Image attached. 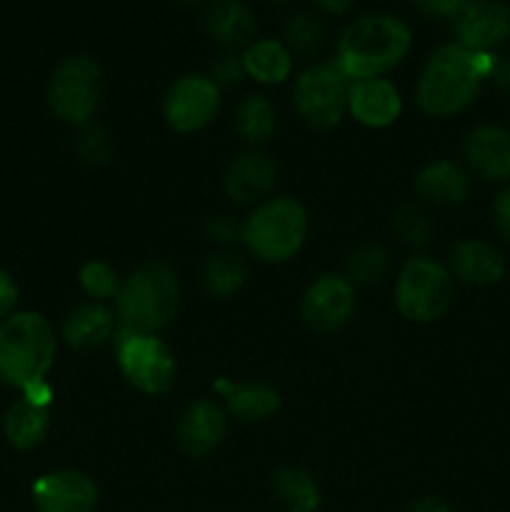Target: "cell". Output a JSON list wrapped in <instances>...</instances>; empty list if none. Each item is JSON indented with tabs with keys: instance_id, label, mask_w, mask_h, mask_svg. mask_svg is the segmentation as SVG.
Returning a JSON list of instances; mask_svg holds the SVG:
<instances>
[{
	"instance_id": "35",
	"label": "cell",
	"mask_w": 510,
	"mask_h": 512,
	"mask_svg": "<svg viewBox=\"0 0 510 512\" xmlns=\"http://www.w3.org/2000/svg\"><path fill=\"white\" fill-rule=\"evenodd\" d=\"M18 295L20 290H18V283H15V278L8 273V270L0 268V323L15 313Z\"/></svg>"
},
{
	"instance_id": "27",
	"label": "cell",
	"mask_w": 510,
	"mask_h": 512,
	"mask_svg": "<svg viewBox=\"0 0 510 512\" xmlns=\"http://www.w3.org/2000/svg\"><path fill=\"white\" fill-rule=\"evenodd\" d=\"M235 130L250 145H263L275 133V108L263 95H248L235 110Z\"/></svg>"
},
{
	"instance_id": "13",
	"label": "cell",
	"mask_w": 510,
	"mask_h": 512,
	"mask_svg": "<svg viewBox=\"0 0 510 512\" xmlns=\"http://www.w3.org/2000/svg\"><path fill=\"white\" fill-rule=\"evenodd\" d=\"M98 498V485L83 470H53L33 483L38 512H93Z\"/></svg>"
},
{
	"instance_id": "2",
	"label": "cell",
	"mask_w": 510,
	"mask_h": 512,
	"mask_svg": "<svg viewBox=\"0 0 510 512\" xmlns=\"http://www.w3.org/2000/svg\"><path fill=\"white\" fill-rule=\"evenodd\" d=\"M413 35L395 15H360L340 33L333 63L353 80L383 78L403 63Z\"/></svg>"
},
{
	"instance_id": "6",
	"label": "cell",
	"mask_w": 510,
	"mask_h": 512,
	"mask_svg": "<svg viewBox=\"0 0 510 512\" xmlns=\"http://www.w3.org/2000/svg\"><path fill=\"white\" fill-rule=\"evenodd\" d=\"M103 98V70L90 55H70L60 60L48 83V105L63 123L83 128Z\"/></svg>"
},
{
	"instance_id": "11",
	"label": "cell",
	"mask_w": 510,
	"mask_h": 512,
	"mask_svg": "<svg viewBox=\"0 0 510 512\" xmlns=\"http://www.w3.org/2000/svg\"><path fill=\"white\" fill-rule=\"evenodd\" d=\"M355 310V285L345 275L325 273L308 285L300 318L313 333L328 335L343 328Z\"/></svg>"
},
{
	"instance_id": "43",
	"label": "cell",
	"mask_w": 510,
	"mask_h": 512,
	"mask_svg": "<svg viewBox=\"0 0 510 512\" xmlns=\"http://www.w3.org/2000/svg\"><path fill=\"white\" fill-rule=\"evenodd\" d=\"M278 3H290V0H278Z\"/></svg>"
},
{
	"instance_id": "1",
	"label": "cell",
	"mask_w": 510,
	"mask_h": 512,
	"mask_svg": "<svg viewBox=\"0 0 510 512\" xmlns=\"http://www.w3.org/2000/svg\"><path fill=\"white\" fill-rule=\"evenodd\" d=\"M493 53H473L458 43L440 45L420 70L415 100L430 118H453L475 103L493 73Z\"/></svg>"
},
{
	"instance_id": "25",
	"label": "cell",
	"mask_w": 510,
	"mask_h": 512,
	"mask_svg": "<svg viewBox=\"0 0 510 512\" xmlns=\"http://www.w3.org/2000/svg\"><path fill=\"white\" fill-rule=\"evenodd\" d=\"M245 280H248V265L238 253L220 250L205 260L203 285L215 298H230L243 288Z\"/></svg>"
},
{
	"instance_id": "7",
	"label": "cell",
	"mask_w": 510,
	"mask_h": 512,
	"mask_svg": "<svg viewBox=\"0 0 510 512\" xmlns=\"http://www.w3.org/2000/svg\"><path fill=\"white\" fill-rule=\"evenodd\" d=\"M453 300V275L428 255L410 258L395 283V305L410 323H433Z\"/></svg>"
},
{
	"instance_id": "41",
	"label": "cell",
	"mask_w": 510,
	"mask_h": 512,
	"mask_svg": "<svg viewBox=\"0 0 510 512\" xmlns=\"http://www.w3.org/2000/svg\"><path fill=\"white\" fill-rule=\"evenodd\" d=\"M353 3L355 0H315V5H318L323 13H333V15L345 13V10H348Z\"/></svg>"
},
{
	"instance_id": "18",
	"label": "cell",
	"mask_w": 510,
	"mask_h": 512,
	"mask_svg": "<svg viewBox=\"0 0 510 512\" xmlns=\"http://www.w3.org/2000/svg\"><path fill=\"white\" fill-rule=\"evenodd\" d=\"M450 275L475 288H490L505 275V260L485 240H460L450 250Z\"/></svg>"
},
{
	"instance_id": "29",
	"label": "cell",
	"mask_w": 510,
	"mask_h": 512,
	"mask_svg": "<svg viewBox=\"0 0 510 512\" xmlns=\"http://www.w3.org/2000/svg\"><path fill=\"white\" fill-rule=\"evenodd\" d=\"M325 40V28L318 15L295 13L285 23V45L295 55H315Z\"/></svg>"
},
{
	"instance_id": "17",
	"label": "cell",
	"mask_w": 510,
	"mask_h": 512,
	"mask_svg": "<svg viewBox=\"0 0 510 512\" xmlns=\"http://www.w3.org/2000/svg\"><path fill=\"white\" fill-rule=\"evenodd\" d=\"M275 163L265 153L248 150L230 163L225 173V193L233 203H260L275 185Z\"/></svg>"
},
{
	"instance_id": "36",
	"label": "cell",
	"mask_w": 510,
	"mask_h": 512,
	"mask_svg": "<svg viewBox=\"0 0 510 512\" xmlns=\"http://www.w3.org/2000/svg\"><path fill=\"white\" fill-rule=\"evenodd\" d=\"M243 228V225H240ZM240 228L228 218V215H220V218L210 220L208 223V235L215 240V243H233V240L240 238Z\"/></svg>"
},
{
	"instance_id": "26",
	"label": "cell",
	"mask_w": 510,
	"mask_h": 512,
	"mask_svg": "<svg viewBox=\"0 0 510 512\" xmlns=\"http://www.w3.org/2000/svg\"><path fill=\"white\" fill-rule=\"evenodd\" d=\"M275 495L288 505L290 512H315L320 505V488L308 470L280 468L273 473Z\"/></svg>"
},
{
	"instance_id": "5",
	"label": "cell",
	"mask_w": 510,
	"mask_h": 512,
	"mask_svg": "<svg viewBox=\"0 0 510 512\" xmlns=\"http://www.w3.org/2000/svg\"><path fill=\"white\" fill-rule=\"evenodd\" d=\"M308 235V213L295 198L265 200L240 228L245 248L263 263H285Z\"/></svg>"
},
{
	"instance_id": "39",
	"label": "cell",
	"mask_w": 510,
	"mask_h": 512,
	"mask_svg": "<svg viewBox=\"0 0 510 512\" xmlns=\"http://www.w3.org/2000/svg\"><path fill=\"white\" fill-rule=\"evenodd\" d=\"M490 78H493V83L498 85L505 95H510V55H505V58H498V55H495Z\"/></svg>"
},
{
	"instance_id": "4",
	"label": "cell",
	"mask_w": 510,
	"mask_h": 512,
	"mask_svg": "<svg viewBox=\"0 0 510 512\" xmlns=\"http://www.w3.org/2000/svg\"><path fill=\"white\" fill-rule=\"evenodd\" d=\"M55 333L48 318L20 310L0 323V383L15 390L45 380L55 363Z\"/></svg>"
},
{
	"instance_id": "42",
	"label": "cell",
	"mask_w": 510,
	"mask_h": 512,
	"mask_svg": "<svg viewBox=\"0 0 510 512\" xmlns=\"http://www.w3.org/2000/svg\"><path fill=\"white\" fill-rule=\"evenodd\" d=\"M180 3H185V5H195V3H200V0H180Z\"/></svg>"
},
{
	"instance_id": "30",
	"label": "cell",
	"mask_w": 510,
	"mask_h": 512,
	"mask_svg": "<svg viewBox=\"0 0 510 512\" xmlns=\"http://www.w3.org/2000/svg\"><path fill=\"white\" fill-rule=\"evenodd\" d=\"M80 288L95 303H103V300H110L118 295L120 278L113 265H108L105 260H90V263H85L80 268Z\"/></svg>"
},
{
	"instance_id": "40",
	"label": "cell",
	"mask_w": 510,
	"mask_h": 512,
	"mask_svg": "<svg viewBox=\"0 0 510 512\" xmlns=\"http://www.w3.org/2000/svg\"><path fill=\"white\" fill-rule=\"evenodd\" d=\"M408 512H453V508L443 498H438V495H425V498L415 500Z\"/></svg>"
},
{
	"instance_id": "38",
	"label": "cell",
	"mask_w": 510,
	"mask_h": 512,
	"mask_svg": "<svg viewBox=\"0 0 510 512\" xmlns=\"http://www.w3.org/2000/svg\"><path fill=\"white\" fill-rule=\"evenodd\" d=\"M493 215H495V225H498V233L503 235L505 240H510V188H505L503 193L495 198Z\"/></svg>"
},
{
	"instance_id": "28",
	"label": "cell",
	"mask_w": 510,
	"mask_h": 512,
	"mask_svg": "<svg viewBox=\"0 0 510 512\" xmlns=\"http://www.w3.org/2000/svg\"><path fill=\"white\" fill-rule=\"evenodd\" d=\"M388 268V253L383 245L365 243L350 253L348 263H345V278L358 288V285L378 283Z\"/></svg>"
},
{
	"instance_id": "20",
	"label": "cell",
	"mask_w": 510,
	"mask_h": 512,
	"mask_svg": "<svg viewBox=\"0 0 510 512\" xmlns=\"http://www.w3.org/2000/svg\"><path fill=\"white\" fill-rule=\"evenodd\" d=\"M205 30L215 43L240 48L253 43L255 15L243 0H213L205 10Z\"/></svg>"
},
{
	"instance_id": "32",
	"label": "cell",
	"mask_w": 510,
	"mask_h": 512,
	"mask_svg": "<svg viewBox=\"0 0 510 512\" xmlns=\"http://www.w3.org/2000/svg\"><path fill=\"white\" fill-rule=\"evenodd\" d=\"M75 150L80 158L90 165H103L113 158V140L110 133L98 123H88L80 128L78 140H75Z\"/></svg>"
},
{
	"instance_id": "16",
	"label": "cell",
	"mask_w": 510,
	"mask_h": 512,
	"mask_svg": "<svg viewBox=\"0 0 510 512\" xmlns=\"http://www.w3.org/2000/svg\"><path fill=\"white\" fill-rule=\"evenodd\" d=\"M465 160L483 180H510V130L480 125L465 140Z\"/></svg>"
},
{
	"instance_id": "23",
	"label": "cell",
	"mask_w": 510,
	"mask_h": 512,
	"mask_svg": "<svg viewBox=\"0 0 510 512\" xmlns=\"http://www.w3.org/2000/svg\"><path fill=\"white\" fill-rule=\"evenodd\" d=\"M240 60H243L245 75L260 85L283 83L293 70V53L288 50V45L270 38L253 40L250 45H245Z\"/></svg>"
},
{
	"instance_id": "21",
	"label": "cell",
	"mask_w": 510,
	"mask_h": 512,
	"mask_svg": "<svg viewBox=\"0 0 510 512\" xmlns=\"http://www.w3.org/2000/svg\"><path fill=\"white\" fill-rule=\"evenodd\" d=\"M115 333V318L103 303H80L63 323V338L78 353L95 350L108 343Z\"/></svg>"
},
{
	"instance_id": "31",
	"label": "cell",
	"mask_w": 510,
	"mask_h": 512,
	"mask_svg": "<svg viewBox=\"0 0 510 512\" xmlns=\"http://www.w3.org/2000/svg\"><path fill=\"white\" fill-rule=\"evenodd\" d=\"M393 225L395 230H398L400 240L413 245V248H423V245H428L430 233H433V223H430L428 213L413 203L400 205L398 213H395L393 218Z\"/></svg>"
},
{
	"instance_id": "34",
	"label": "cell",
	"mask_w": 510,
	"mask_h": 512,
	"mask_svg": "<svg viewBox=\"0 0 510 512\" xmlns=\"http://www.w3.org/2000/svg\"><path fill=\"white\" fill-rule=\"evenodd\" d=\"M470 3L473 0H415L420 13L430 15V18H455Z\"/></svg>"
},
{
	"instance_id": "3",
	"label": "cell",
	"mask_w": 510,
	"mask_h": 512,
	"mask_svg": "<svg viewBox=\"0 0 510 512\" xmlns=\"http://www.w3.org/2000/svg\"><path fill=\"white\" fill-rule=\"evenodd\" d=\"M180 308V283L170 265L150 260L120 283L115 310L120 330L158 335L175 320Z\"/></svg>"
},
{
	"instance_id": "22",
	"label": "cell",
	"mask_w": 510,
	"mask_h": 512,
	"mask_svg": "<svg viewBox=\"0 0 510 512\" xmlns=\"http://www.w3.org/2000/svg\"><path fill=\"white\" fill-rule=\"evenodd\" d=\"M215 390L223 393L228 410L243 423H263L280 410V393L265 383H233L223 378L215 383Z\"/></svg>"
},
{
	"instance_id": "15",
	"label": "cell",
	"mask_w": 510,
	"mask_h": 512,
	"mask_svg": "<svg viewBox=\"0 0 510 512\" xmlns=\"http://www.w3.org/2000/svg\"><path fill=\"white\" fill-rule=\"evenodd\" d=\"M225 433H228V415L210 400H198V403L188 405L178 420L180 448L190 458H203V455L213 453L223 443Z\"/></svg>"
},
{
	"instance_id": "9",
	"label": "cell",
	"mask_w": 510,
	"mask_h": 512,
	"mask_svg": "<svg viewBox=\"0 0 510 512\" xmlns=\"http://www.w3.org/2000/svg\"><path fill=\"white\" fill-rule=\"evenodd\" d=\"M348 90L350 78L333 60L310 65L295 80V110L310 128L330 130L343 120L345 110H348Z\"/></svg>"
},
{
	"instance_id": "33",
	"label": "cell",
	"mask_w": 510,
	"mask_h": 512,
	"mask_svg": "<svg viewBox=\"0 0 510 512\" xmlns=\"http://www.w3.org/2000/svg\"><path fill=\"white\" fill-rule=\"evenodd\" d=\"M245 75L243 60L235 53H223L220 58H215L213 70H210V80H213L218 88H230V85L240 83V78Z\"/></svg>"
},
{
	"instance_id": "10",
	"label": "cell",
	"mask_w": 510,
	"mask_h": 512,
	"mask_svg": "<svg viewBox=\"0 0 510 512\" xmlns=\"http://www.w3.org/2000/svg\"><path fill=\"white\" fill-rule=\"evenodd\" d=\"M220 88L205 75H183L168 88L163 118L175 133H198L220 113Z\"/></svg>"
},
{
	"instance_id": "19",
	"label": "cell",
	"mask_w": 510,
	"mask_h": 512,
	"mask_svg": "<svg viewBox=\"0 0 510 512\" xmlns=\"http://www.w3.org/2000/svg\"><path fill=\"white\" fill-rule=\"evenodd\" d=\"M415 190L435 208H455L470 195V175L453 160L428 163L415 178Z\"/></svg>"
},
{
	"instance_id": "14",
	"label": "cell",
	"mask_w": 510,
	"mask_h": 512,
	"mask_svg": "<svg viewBox=\"0 0 510 512\" xmlns=\"http://www.w3.org/2000/svg\"><path fill=\"white\" fill-rule=\"evenodd\" d=\"M403 98L385 78L353 80L348 90V113L365 128H388L400 118Z\"/></svg>"
},
{
	"instance_id": "24",
	"label": "cell",
	"mask_w": 510,
	"mask_h": 512,
	"mask_svg": "<svg viewBox=\"0 0 510 512\" xmlns=\"http://www.w3.org/2000/svg\"><path fill=\"white\" fill-rule=\"evenodd\" d=\"M3 430L8 443L15 450H33L48 438L50 433V410L35 408L28 400L20 398L18 403L10 405L5 413Z\"/></svg>"
},
{
	"instance_id": "8",
	"label": "cell",
	"mask_w": 510,
	"mask_h": 512,
	"mask_svg": "<svg viewBox=\"0 0 510 512\" xmlns=\"http://www.w3.org/2000/svg\"><path fill=\"white\" fill-rule=\"evenodd\" d=\"M115 358H118L123 378L140 393L165 395L173 388L178 365H175L170 348L158 335L118 330Z\"/></svg>"
},
{
	"instance_id": "37",
	"label": "cell",
	"mask_w": 510,
	"mask_h": 512,
	"mask_svg": "<svg viewBox=\"0 0 510 512\" xmlns=\"http://www.w3.org/2000/svg\"><path fill=\"white\" fill-rule=\"evenodd\" d=\"M20 393H23V400H28V403L35 405V408L50 410V405H53V388H50L48 380L30 383L28 388H23Z\"/></svg>"
},
{
	"instance_id": "12",
	"label": "cell",
	"mask_w": 510,
	"mask_h": 512,
	"mask_svg": "<svg viewBox=\"0 0 510 512\" xmlns=\"http://www.w3.org/2000/svg\"><path fill=\"white\" fill-rule=\"evenodd\" d=\"M455 43L473 53H493L510 38V8L500 0H473L453 18Z\"/></svg>"
}]
</instances>
